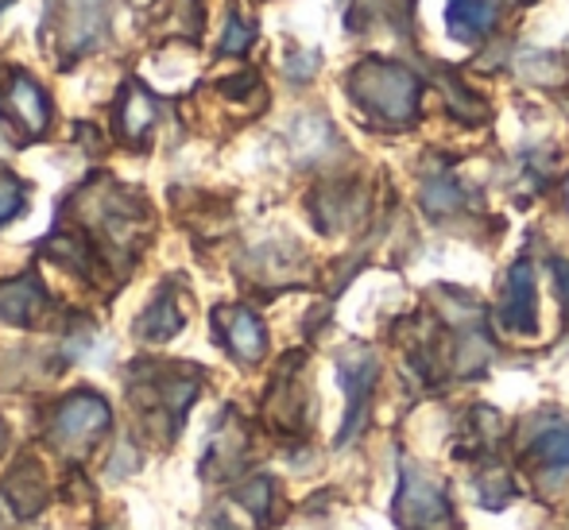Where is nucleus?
<instances>
[{"mask_svg": "<svg viewBox=\"0 0 569 530\" xmlns=\"http://www.w3.org/2000/svg\"><path fill=\"white\" fill-rule=\"evenodd\" d=\"M106 0H67V12H62V47L74 54H86L101 43L106 36Z\"/></svg>", "mask_w": 569, "mask_h": 530, "instance_id": "nucleus-7", "label": "nucleus"}, {"mask_svg": "<svg viewBox=\"0 0 569 530\" xmlns=\"http://www.w3.org/2000/svg\"><path fill=\"white\" fill-rule=\"evenodd\" d=\"M500 326L508 333H535L539 329V291H535V263L531 260H516L503 276V291H500Z\"/></svg>", "mask_w": 569, "mask_h": 530, "instance_id": "nucleus-5", "label": "nucleus"}, {"mask_svg": "<svg viewBox=\"0 0 569 530\" xmlns=\"http://www.w3.org/2000/svg\"><path fill=\"white\" fill-rule=\"evenodd\" d=\"M182 310H179V302H174V294L171 291H163L156 302H151L148 310H143V318H140V326H136V333L143 337V341H171L174 333L182 329Z\"/></svg>", "mask_w": 569, "mask_h": 530, "instance_id": "nucleus-12", "label": "nucleus"}, {"mask_svg": "<svg viewBox=\"0 0 569 530\" xmlns=\"http://www.w3.org/2000/svg\"><path fill=\"white\" fill-rule=\"evenodd\" d=\"M318 67H322V54H315V51H295L291 59H287V74H291L295 82H307Z\"/></svg>", "mask_w": 569, "mask_h": 530, "instance_id": "nucleus-20", "label": "nucleus"}, {"mask_svg": "<svg viewBox=\"0 0 569 530\" xmlns=\"http://www.w3.org/2000/svg\"><path fill=\"white\" fill-rule=\"evenodd\" d=\"M496 23H500V8L492 0H450L446 4V31L465 47L488 39Z\"/></svg>", "mask_w": 569, "mask_h": 530, "instance_id": "nucleus-9", "label": "nucleus"}, {"mask_svg": "<svg viewBox=\"0 0 569 530\" xmlns=\"http://www.w3.org/2000/svg\"><path fill=\"white\" fill-rule=\"evenodd\" d=\"M151 124H156V98L132 78V82H124V93L117 101V132L128 143H140Z\"/></svg>", "mask_w": 569, "mask_h": 530, "instance_id": "nucleus-11", "label": "nucleus"}, {"mask_svg": "<svg viewBox=\"0 0 569 530\" xmlns=\"http://www.w3.org/2000/svg\"><path fill=\"white\" fill-rule=\"evenodd\" d=\"M8 4H12V0H0V8H8Z\"/></svg>", "mask_w": 569, "mask_h": 530, "instance_id": "nucleus-22", "label": "nucleus"}, {"mask_svg": "<svg viewBox=\"0 0 569 530\" xmlns=\"http://www.w3.org/2000/svg\"><path fill=\"white\" fill-rule=\"evenodd\" d=\"M516 4H527V0H516Z\"/></svg>", "mask_w": 569, "mask_h": 530, "instance_id": "nucleus-23", "label": "nucleus"}, {"mask_svg": "<svg viewBox=\"0 0 569 530\" xmlns=\"http://www.w3.org/2000/svg\"><path fill=\"white\" fill-rule=\"evenodd\" d=\"M4 106L16 117V124H20L28 136H43L47 124H51V101H47V93L39 90L36 78H28V74L8 78Z\"/></svg>", "mask_w": 569, "mask_h": 530, "instance_id": "nucleus-8", "label": "nucleus"}, {"mask_svg": "<svg viewBox=\"0 0 569 530\" xmlns=\"http://www.w3.org/2000/svg\"><path fill=\"white\" fill-rule=\"evenodd\" d=\"M535 461L547 464L555 472L569 469V422H550L535 433V446H531Z\"/></svg>", "mask_w": 569, "mask_h": 530, "instance_id": "nucleus-14", "label": "nucleus"}, {"mask_svg": "<svg viewBox=\"0 0 569 530\" xmlns=\"http://www.w3.org/2000/svg\"><path fill=\"white\" fill-rule=\"evenodd\" d=\"M47 314V291L31 276H16L0 283V318L12 326H36Z\"/></svg>", "mask_w": 569, "mask_h": 530, "instance_id": "nucleus-10", "label": "nucleus"}, {"mask_svg": "<svg viewBox=\"0 0 569 530\" xmlns=\"http://www.w3.org/2000/svg\"><path fill=\"white\" fill-rule=\"evenodd\" d=\"M256 39V23L248 16L232 12L226 20V36H221V54H244Z\"/></svg>", "mask_w": 569, "mask_h": 530, "instance_id": "nucleus-16", "label": "nucleus"}, {"mask_svg": "<svg viewBox=\"0 0 569 530\" xmlns=\"http://www.w3.org/2000/svg\"><path fill=\"white\" fill-rule=\"evenodd\" d=\"M555 283H558V294H562V307L569 314V260H555Z\"/></svg>", "mask_w": 569, "mask_h": 530, "instance_id": "nucleus-21", "label": "nucleus"}, {"mask_svg": "<svg viewBox=\"0 0 569 530\" xmlns=\"http://www.w3.org/2000/svg\"><path fill=\"white\" fill-rule=\"evenodd\" d=\"M422 206H427L430 213H450L461 206V190H457L453 179H435L422 190Z\"/></svg>", "mask_w": 569, "mask_h": 530, "instance_id": "nucleus-17", "label": "nucleus"}, {"mask_svg": "<svg viewBox=\"0 0 569 530\" xmlns=\"http://www.w3.org/2000/svg\"><path fill=\"white\" fill-rule=\"evenodd\" d=\"M345 93L357 101V109H365L368 117H376L380 124L403 128L419 117L422 78L415 74L411 67H403V62L365 59L349 70Z\"/></svg>", "mask_w": 569, "mask_h": 530, "instance_id": "nucleus-1", "label": "nucleus"}, {"mask_svg": "<svg viewBox=\"0 0 569 530\" xmlns=\"http://www.w3.org/2000/svg\"><path fill=\"white\" fill-rule=\"evenodd\" d=\"M109 403L93 391H78L70 396L67 403L54 411V422H51V441L59 449H86L98 433L109 430Z\"/></svg>", "mask_w": 569, "mask_h": 530, "instance_id": "nucleus-4", "label": "nucleus"}, {"mask_svg": "<svg viewBox=\"0 0 569 530\" xmlns=\"http://www.w3.org/2000/svg\"><path fill=\"white\" fill-rule=\"evenodd\" d=\"M396 519L403 530H446L453 523V508L442 484H435L427 472L407 469L396 496Z\"/></svg>", "mask_w": 569, "mask_h": 530, "instance_id": "nucleus-2", "label": "nucleus"}, {"mask_svg": "<svg viewBox=\"0 0 569 530\" xmlns=\"http://www.w3.org/2000/svg\"><path fill=\"white\" fill-rule=\"evenodd\" d=\"M237 500L244 503V508L252 511L256 519H263V516H268V503H271V480H268V477L248 480V484L237 492Z\"/></svg>", "mask_w": 569, "mask_h": 530, "instance_id": "nucleus-19", "label": "nucleus"}, {"mask_svg": "<svg viewBox=\"0 0 569 530\" xmlns=\"http://www.w3.org/2000/svg\"><path fill=\"white\" fill-rule=\"evenodd\" d=\"M477 492H480V503L485 508H503V503L511 500V477L508 472H500V469H488V472H480V480H477Z\"/></svg>", "mask_w": 569, "mask_h": 530, "instance_id": "nucleus-15", "label": "nucleus"}, {"mask_svg": "<svg viewBox=\"0 0 569 530\" xmlns=\"http://www.w3.org/2000/svg\"><path fill=\"white\" fill-rule=\"evenodd\" d=\"M4 496L12 500V508L20 511V516H36V511L47 503V480L39 477L36 464H20V469L8 477Z\"/></svg>", "mask_w": 569, "mask_h": 530, "instance_id": "nucleus-13", "label": "nucleus"}, {"mask_svg": "<svg viewBox=\"0 0 569 530\" xmlns=\"http://www.w3.org/2000/svg\"><path fill=\"white\" fill-rule=\"evenodd\" d=\"M218 333L229 344V352L244 364H256L268 352V333H263V321L244 307H218Z\"/></svg>", "mask_w": 569, "mask_h": 530, "instance_id": "nucleus-6", "label": "nucleus"}, {"mask_svg": "<svg viewBox=\"0 0 569 530\" xmlns=\"http://www.w3.org/2000/svg\"><path fill=\"white\" fill-rule=\"evenodd\" d=\"M23 198H28V190H23V182L16 179V174L0 171V224H8L16 213L23 210Z\"/></svg>", "mask_w": 569, "mask_h": 530, "instance_id": "nucleus-18", "label": "nucleus"}, {"mask_svg": "<svg viewBox=\"0 0 569 530\" xmlns=\"http://www.w3.org/2000/svg\"><path fill=\"white\" fill-rule=\"evenodd\" d=\"M338 376H341L345 396H349V414H345L341 441H349L365 430L368 403H372V391H376V383H380V360H376V352L365 349V344H352V349H345L338 357Z\"/></svg>", "mask_w": 569, "mask_h": 530, "instance_id": "nucleus-3", "label": "nucleus"}]
</instances>
